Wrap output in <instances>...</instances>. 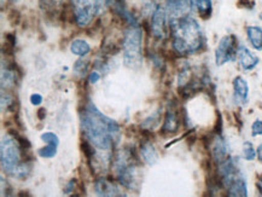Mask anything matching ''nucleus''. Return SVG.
<instances>
[{
	"label": "nucleus",
	"instance_id": "4",
	"mask_svg": "<svg viewBox=\"0 0 262 197\" xmlns=\"http://www.w3.org/2000/svg\"><path fill=\"white\" fill-rule=\"evenodd\" d=\"M26 150L27 149L23 148L15 136L5 135L3 137L2 146H0V160H2L3 171L6 174L15 178L21 166L28 162L23 160Z\"/></svg>",
	"mask_w": 262,
	"mask_h": 197
},
{
	"label": "nucleus",
	"instance_id": "29",
	"mask_svg": "<svg viewBox=\"0 0 262 197\" xmlns=\"http://www.w3.org/2000/svg\"><path fill=\"white\" fill-rule=\"evenodd\" d=\"M99 79H100V74L98 72H92L90 74V78H89L90 83H92V85H95V83L98 82Z\"/></svg>",
	"mask_w": 262,
	"mask_h": 197
},
{
	"label": "nucleus",
	"instance_id": "8",
	"mask_svg": "<svg viewBox=\"0 0 262 197\" xmlns=\"http://www.w3.org/2000/svg\"><path fill=\"white\" fill-rule=\"evenodd\" d=\"M237 40L234 35H226L217 44L215 50V63L217 67L226 64L228 62H232L237 57Z\"/></svg>",
	"mask_w": 262,
	"mask_h": 197
},
{
	"label": "nucleus",
	"instance_id": "7",
	"mask_svg": "<svg viewBox=\"0 0 262 197\" xmlns=\"http://www.w3.org/2000/svg\"><path fill=\"white\" fill-rule=\"evenodd\" d=\"M110 0H72L74 18L79 27H87Z\"/></svg>",
	"mask_w": 262,
	"mask_h": 197
},
{
	"label": "nucleus",
	"instance_id": "18",
	"mask_svg": "<svg viewBox=\"0 0 262 197\" xmlns=\"http://www.w3.org/2000/svg\"><path fill=\"white\" fill-rule=\"evenodd\" d=\"M179 128V118H178L177 112L173 108H168L164 118L162 132L163 133H176Z\"/></svg>",
	"mask_w": 262,
	"mask_h": 197
},
{
	"label": "nucleus",
	"instance_id": "24",
	"mask_svg": "<svg viewBox=\"0 0 262 197\" xmlns=\"http://www.w3.org/2000/svg\"><path fill=\"white\" fill-rule=\"evenodd\" d=\"M40 4H41L42 10L53 12L55 10H58L60 8L62 0H40Z\"/></svg>",
	"mask_w": 262,
	"mask_h": 197
},
{
	"label": "nucleus",
	"instance_id": "16",
	"mask_svg": "<svg viewBox=\"0 0 262 197\" xmlns=\"http://www.w3.org/2000/svg\"><path fill=\"white\" fill-rule=\"evenodd\" d=\"M227 152L228 150L226 142H225L220 136L215 137V139L213 140V145H211V154H213V158L215 161L220 165L221 162H224L225 160L228 158Z\"/></svg>",
	"mask_w": 262,
	"mask_h": 197
},
{
	"label": "nucleus",
	"instance_id": "11",
	"mask_svg": "<svg viewBox=\"0 0 262 197\" xmlns=\"http://www.w3.org/2000/svg\"><path fill=\"white\" fill-rule=\"evenodd\" d=\"M95 191L98 196H104V197L125 196V193L121 192L120 188L115 184V183L106 178H99L96 180Z\"/></svg>",
	"mask_w": 262,
	"mask_h": 197
},
{
	"label": "nucleus",
	"instance_id": "6",
	"mask_svg": "<svg viewBox=\"0 0 262 197\" xmlns=\"http://www.w3.org/2000/svg\"><path fill=\"white\" fill-rule=\"evenodd\" d=\"M123 63L127 68L137 69L143 62V31L139 25L129 26L122 41Z\"/></svg>",
	"mask_w": 262,
	"mask_h": 197
},
{
	"label": "nucleus",
	"instance_id": "32",
	"mask_svg": "<svg viewBox=\"0 0 262 197\" xmlns=\"http://www.w3.org/2000/svg\"><path fill=\"white\" fill-rule=\"evenodd\" d=\"M261 17H262V12H261Z\"/></svg>",
	"mask_w": 262,
	"mask_h": 197
},
{
	"label": "nucleus",
	"instance_id": "2",
	"mask_svg": "<svg viewBox=\"0 0 262 197\" xmlns=\"http://www.w3.org/2000/svg\"><path fill=\"white\" fill-rule=\"evenodd\" d=\"M172 32V46L178 55L189 56L203 48L204 36L202 28L193 17L189 15L169 18Z\"/></svg>",
	"mask_w": 262,
	"mask_h": 197
},
{
	"label": "nucleus",
	"instance_id": "12",
	"mask_svg": "<svg viewBox=\"0 0 262 197\" xmlns=\"http://www.w3.org/2000/svg\"><path fill=\"white\" fill-rule=\"evenodd\" d=\"M233 95L234 101L237 104L244 105L249 99V86H248L247 80L242 76H237L233 80Z\"/></svg>",
	"mask_w": 262,
	"mask_h": 197
},
{
	"label": "nucleus",
	"instance_id": "1",
	"mask_svg": "<svg viewBox=\"0 0 262 197\" xmlns=\"http://www.w3.org/2000/svg\"><path fill=\"white\" fill-rule=\"evenodd\" d=\"M85 139L100 151H110L119 144L121 128L115 120L107 118L92 102L87 103L80 114Z\"/></svg>",
	"mask_w": 262,
	"mask_h": 197
},
{
	"label": "nucleus",
	"instance_id": "31",
	"mask_svg": "<svg viewBox=\"0 0 262 197\" xmlns=\"http://www.w3.org/2000/svg\"><path fill=\"white\" fill-rule=\"evenodd\" d=\"M257 185H258V190H260V192H261V195H262V180H260V182L257 183Z\"/></svg>",
	"mask_w": 262,
	"mask_h": 197
},
{
	"label": "nucleus",
	"instance_id": "26",
	"mask_svg": "<svg viewBox=\"0 0 262 197\" xmlns=\"http://www.w3.org/2000/svg\"><path fill=\"white\" fill-rule=\"evenodd\" d=\"M251 135L253 137L262 136V120H256L251 126Z\"/></svg>",
	"mask_w": 262,
	"mask_h": 197
},
{
	"label": "nucleus",
	"instance_id": "30",
	"mask_svg": "<svg viewBox=\"0 0 262 197\" xmlns=\"http://www.w3.org/2000/svg\"><path fill=\"white\" fill-rule=\"evenodd\" d=\"M256 154H257V159L258 161L262 163V144H260L257 146V150H256Z\"/></svg>",
	"mask_w": 262,
	"mask_h": 197
},
{
	"label": "nucleus",
	"instance_id": "15",
	"mask_svg": "<svg viewBox=\"0 0 262 197\" xmlns=\"http://www.w3.org/2000/svg\"><path fill=\"white\" fill-rule=\"evenodd\" d=\"M16 67L15 64H8L5 67L3 64L2 69V90H10L13 86H16L17 82V73H16Z\"/></svg>",
	"mask_w": 262,
	"mask_h": 197
},
{
	"label": "nucleus",
	"instance_id": "14",
	"mask_svg": "<svg viewBox=\"0 0 262 197\" xmlns=\"http://www.w3.org/2000/svg\"><path fill=\"white\" fill-rule=\"evenodd\" d=\"M166 4L170 18L187 15L190 9L189 0H166Z\"/></svg>",
	"mask_w": 262,
	"mask_h": 197
},
{
	"label": "nucleus",
	"instance_id": "23",
	"mask_svg": "<svg viewBox=\"0 0 262 197\" xmlns=\"http://www.w3.org/2000/svg\"><path fill=\"white\" fill-rule=\"evenodd\" d=\"M257 154H256V150L251 144L250 142H245L243 144V158L244 160H247V161H253V160L256 159Z\"/></svg>",
	"mask_w": 262,
	"mask_h": 197
},
{
	"label": "nucleus",
	"instance_id": "9",
	"mask_svg": "<svg viewBox=\"0 0 262 197\" xmlns=\"http://www.w3.org/2000/svg\"><path fill=\"white\" fill-rule=\"evenodd\" d=\"M151 31L156 39H164L167 34V13L166 9L157 5L151 17Z\"/></svg>",
	"mask_w": 262,
	"mask_h": 197
},
{
	"label": "nucleus",
	"instance_id": "13",
	"mask_svg": "<svg viewBox=\"0 0 262 197\" xmlns=\"http://www.w3.org/2000/svg\"><path fill=\"white\" fill-rule=\"evenodd\" d=\"M237 57L239 61V64L244 70H251L258 64L260 59L256 55H254L249 49L245 48V46L241 45L238 46L237 50Z\"/></svg>",
	"mask_w": 262,
	"mask_h": 197
},
{
	"label": "nucleus",
	"instance_id": "5",
	"mask_svg": "<svg viewBox=\"0 0 262 197\" xmlns=\"http://www.w3.org/2000/svg\"><path fill=\"white\" fill-rule=\"evenodd\" d=\"M220 177L224 186L227 189L228 196H248L247 179L236 159L227 158L220 163Z\"/></svg>",
	"mask_w": 262,
	"mask_h": 197
},
{
	"label": "nucleus",
	"instance_id": "28",
	"mask_svg": "<svg viewBox=\"0 0 262 197\" xmlns=\"http://www.w3.org/2000/svg\"><path fill=\"white\" fill-rule=\"evenodd\" d=\"M75 184H76V180H75V179L70 180V182L68 183V184L66 185V188H64V193H66V195H70V193H72V192L74 191V188H75Z\"/></svg>",
	"mask_w": 262,
	"mask_h": 197
},
{
	"label": "nucleus",
	"instance_id": "20",
	"mask_svg": "<svg viewBox=\"0 0 262 197\" xmlns=\"http://www.w3.org/2000/svg\"><path fill=\"white\" fill-rule=\"evenodd\" d=\"M247 35L251 46L257 51H262V28L257 26H250L247 28Z\"/></svg>",
	"mask_w": 262,
	"mask_h": 197
},
{
	"label": "nucleus",
	"instance_id": "25",
	"mask_svg": "<svg viewBox=\"0 0 262 197\" xmlns=\"http://www.w3.org/2000/svg\"><path fill=\"white\" fill-rule=\"evenodd\" d=\"M160 112L155 113V114H152L151 116H149L145 121L143 122L142 127L143 128H146V129H154V127H156L157 123H159V118H160Z\"/></svg>",
	"mask_w": 262,
	"mask_h": 197
},
{
	"label": "nucleus",
	"instance_id": "10",
	"mask_svg": "<svg viewBox=\"0 0 262 197\" xmlns=\"http://www.w3.org/2000/svg\"><path fill=\"white\" fill-rule=\"evenodd\" d=\"M42 142L48 143L45 148L38 150V155L43 159H52L57 154V148L59 145V138L52 132H45L41 135Z\"/></svg>",
	"mask_w": 262,
	"mask_h": 197
},
{
	"label": "nucleus",
	"instance_id": "22",
	"mask_svg": "<svg viewBox=\"0 0 262 197\" xmlns=\"http://www.w3.org/2000/svg\"><path fill=\"white\" fill-rule=\"evenodd\" d=\"M89 65H90V61L87 58H80L75 62L74 64V72L78 74L80 78H85L87 74V70H89Z\"/></svg>",
	"mask_w": 262,
	"mask_h": 197
},
{
	"label": "nucleus",
	"instance_id": "19",
	"mask_svg": "<svg viewBox=\"0 0 262 197\" xmlns=\"http://www.w3.org/2000/svg\"><path fill=\"white\" fill-rule=\"evenodd\" d=\"M140 156H142L144 162L147 163L149 166H154L157 161H159V154H157V150L155 149L152 143L150 142L143 143L142 146H140Z\"/></svg>",
	"mask_w": 262,
	"mask_h": 197
},
{
	"label": "nucleus",
	"instance_id": "3",
	"mask_svg": "<svg viewBox=\"0 0 262 197\" xmlns=\"http://www.w3.org/2000/svg\"><path fill=\"white\" fill-rule=\"evenodd\" d=\"M116 179L128 190H137L140 184V166L132 149L125 148L116 154L114 160Z\"/></svg>",
	"mask_w": 262,
	"mask_h": 197
},
{
	"label": "nucleus",
	"instance_id": "17",
	"mask_svg": "<svg viewBox=\"0 0 262 197\" xmlns=\"http://www.w3.org/2000/svg\"><path fill=\"white\" fill-rule=\"evenodd\" d=\"M190 8L196 11L201 17L207 19L210 17L213 11V2L211 0H189Z\"/></svg>",
	"mask_w": 262,
	"mask_h": 197
},
{
	"label": "nucleus",
	"instance_id": "21",
	"mask_svg": "<svg viewBox=\"0 0 262 197\" xmlns=\"http://www.w3.org/2000/svg\"><path fill=\"white\" fill-rule=\"evenodd\" d=\"M70 51L74 55L80 56V57H85V56H87L91 52V46L86 40L76 39L70 44Z\"/></svg>",
	"mask_w": 262,
	"mask_h": 197
},
{
	"label": "nucleus",
	"instance_id": "27",
	"mask_svg": "<svg viewBox=\"0 0 262 197\" xmlns=\"http://www.w3.org/2000/svg\"><path fill=\"white\" fill-rule=\"evenodd\" d=\"M30 103L33 105H40L42 103V97L39 93H34V95L30 96Z\"/></svg>",
	"mask_w": 262,
	"mask_h": 197
}]
</instances>
